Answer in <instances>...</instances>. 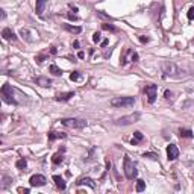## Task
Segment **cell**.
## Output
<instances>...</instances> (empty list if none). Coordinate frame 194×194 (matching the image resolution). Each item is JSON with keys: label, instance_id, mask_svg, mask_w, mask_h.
Here are the masks:
<instances>
[{"label": "cell", "instance_id": "e0dca14e", "mask_svg": "<svg viewBox=\"0 0 194 194\" xmlns=\"http://www.w3.org/2000/svg\"><path fill=\"white\" fill-rule=\"evenodd\" d=\"M64 29L71 32V33H81L82 32V27L81 26H71V24H64Z\"/></svg>", "mask_w": 194, "mask_h": 194}, {"label": "cell", "instance_id": "83f0119b", "mask_svg": "<svg viewBox=\"0 0 194 194\" xmlns=\"http://www.w3.org/2000/svg\"><path fill=\"white\" fill-rule=\"evenodd\" d=\"M81 77V73L79 71H73L71 74H70V81H77Z\"/></svg>", "mask_w": 194, "mask_h": 194}, {"label": "cell", "instance_id": "ac0fdd59", "mask_svg": "<svg viewBox=\"0 0 194 194\" xmlns=\"http://www.w3.org/2000/svg\"><path fill=\"white\" fill-rule=\"evenodd\" d=\"M143 138H144V137H143V134H141L140 131L134 132V138H132V141H131V143H132V146H137V144H140V143L143 141Z\"/></svg>", "mask_w": 194, "mask_h": 194}, {"label": "cell", "instance_id": "f1b7e54d", "mask_svg": "<svg viewBox=\"0 0 194 194\" xmlns=\"http://www.w3.org/2000/svg\"><path fill=\"white\" fill-rule=\"evenodd\" d=\"M93 41H94V43H100V41H102V35H100V32H94V35H93Z\"/></svg>", "mask_w": 194, "mask_h": 194}, {"label": "cell", "instance_id": "1f68e13d", "mask_svg": "<svg viewBox=\"0 0 194 194\" xmlns=\"http://www.w3.org/2000/svg\"><path fill=\"white\" fill-rule=\"evenodd\" d=\"M186 17H188V20H194V6L188 9V14H186Z\"/></svg>", "mask_w": 194, "mask_h": 194}, {"label": "cell", "instance_id": "277c9868", "mask_svg": "<svg viewBox=\"0 0 194 194\" xmlns=\"http://www.w3.org/2000/svg\"><path fill=\"white\" fill-rule=\"evenodd\" d=\"M140 119H141V114H140V112H134V114L125 115V117H122V119H119V120H115L114 125H117V126H129V125L137 123Z\"/></svg>", "mask_w": 194, "mask_h": 194}, {"label": "cell", "instance_id": "7402d4cb", "mask_svg": "<svg viewBox=\"0 0 194 194\" xmlns=\"http://www.w3.org/2000/svg\"><path fill=\"white\" fill-rule=\"evenodd\" d=\"M15 167H17L18 170H24V168L27 167V161H26L24 158H20V159L15 162Z\"/></svg>", "mask_w": 194, "mask_h": 194}, {"label": "cell", "instance_id": "e575fe53", "mask_svg": "<svg viewBox=\"0 0 194 194\" xmlns=\"http://www.w3.org/2000/svg\"><path fill=\"white\" fill-rule=\"evenodd\" d=\"M17 191H18L20 194H29V192H30V189H29V188H23V186H20Z\"/></svg>", "mask_w": 194, "mask_h": 194}, {"label": "cell", "instance_id": "603a6c76", "mask_svg": "<svg viewBox=\"0 0 194 194\" xmlns=\"http://www.w3.org/2000/svg\"><path fill=\"white\" fill-rule=\"evenodd\" d=\"M20 35H21L23 38H26V41H27V43H32V41H33L32 38H30V33H29V30H27V29H21V30H20Z\"/></svg>", "mask_w": 194, "mask_h": 194}, {"label": "cell", "instance_id": "52a82bcc", "mask_svg": "<svg viewBox=\"0 0 194 194\" xmlns=\"http://www.w3.org/2000/svg\"><path fill=\"white\" fill-rule=\"evenodd\" d=\"M146 97H147V102L149 103H155V100H156V96H158V87L155 84H147L146 88Z\"/></svg>", "mask_w": 194, "mask_h": 194}, {"label": "cell", "instance_id": "d6986e66", "mask_svg": "<svg viewBox=\"0 0 194 194\" xmlns=\"http://www.w3.org/2000/svg\"><path fill=\"white\" fill-rule=\"evenodd\" d=\"M64 161V156H62V152H58V153H55L53 156H52V162L55 164V165H59L61 162Z\"/></svg>", "mask_w": 194, "mask_h": 194}, {"label": "cell", "instance_id": "4dcf8cb0", "mask_svg": "<svg viewBox=\"0 0 194 194\" xmlns=\"http://www.w3.org/2000/svg\"><path fill=\"white\" fill-rule=\"evenodd\" d=\"M97 15H99V17H100V18H106V20H109V21H111V20H112V18H111V17H109V15H108V14H105V12H103V11H97Z\"/></svg>", "mask_w": 194, "mask_h": 194}, {"label": "cell", "instance_id": "74e56055", "mask_svg": "<svg viewBox=\"0 0 194 194\" xmlns=\"http://www.w3.org/2000/svg\"><path fill=\"white\" fill-rule=\"evenodd\" d=\"M77 58H79V59H84V58H85V53H84V52H79V53H77Z\"/></svg>", "mask_w": 194, "mask_h": 194}, {"label": "cell", "instance_id": "60d3db41", "mask_svg": "<svg viewBox=\"0 0 194 194\" xmlns=\"http://www.w3.org/2000/svg\"><path fill=\"white\" fill-rule=\"evenodd\" d=\"M106 46H108V40H103L102 41V47H106Z\"/></svg>", "mask_w": 194, "mask_h": 194}, {"label": "cell", "instance_id": "3957f363", "mask_svg": "<svg viewBox=\"0 0 194 194\" xmlns=\"http://www.w3.org/2000/svg\"><path fill=\"white\" fill-rule=\"evenodd\" d=\"M123 170H125V176H126L129 180L135 179V177H137V174H138L137 167L134 165V162L131 161V158L128 156V155H126L125 159H123Z\"/></svg>", "mask_w": 194, "mask_h": 194}, {"label": "cell", "instance_id": "d6a6232c", "mask_svg": "<svg viewBox=\"0 0 194 194\" xmlns=\"http://www.w3.org/2000/svg\"><path fill=\"white\" fill-rule=\"evenodd\" d=\"M140 41H141L143 44H146V43H149V41H150V38H149V36H146V35H140Z\"/></svg>", "mask_w": 194, "mask_h": 194}, {"label": "cell", "instance_id": "4fadbf2b", "mask_svg": "<svg viewBox=\"0 0 194 194\" xmlns=\"http://www.w3.org/2000/svg\"><path fill=\"white\" fill-rule=\"evenodd\" d=\"M47 5V0H36V3H35V11H36V15H43L44 12V8Z\"/></svg>", "mask_w": 194, "mask_h": 194}, {"label": "cell", "instance_id": "b9f144b4", "mask_svg": "<svg viewBox=\"0 0 194 194\" xmlns=\"http://www.w3.org/2000/svg\"><path fill=\"white\" fill-rule=\"evenodd\" d=\"M0 12H2V20H5L6 18V12L5 11H0Z\"/></svg>", "mask_w": 194, "mask_h": 194}, {"label": "cell", "instance_id": "ab89813d", "mask_svg": "<svg viewBox=\"0 0 194 194\" xmlns=\"http://www.w3.org/2000/svg\"><path fill=\"white\" fill-rule=\"evenodd\" d=\"M50 53L52 55H56V47H50Z\"/></svg>", "mask_w": 194, "mask_h": 194}, {"label": "cell", "instance_id": "cb8c5ba5", "mask_svg": "<svg viewBox=\"0 0 194 194\" xmlns=\"http://www.w3.org/2000/svg\"><path fill=\"white\" fill-rule=\"evenodd\" d=\"M2 180H3V183H2V188H8V186H9V183L12 182V177H9V176L3 174V176H2Z\"/></svg>", "mask_w": 194, "mask_h": 194}, {"label": "cell", "instance_id": "9c48e42d", "mask_svg": "<svg viewBox=\"0 0 194 194\" xmlns=\"http://www.w3.org/2000/svg\"><path fill=\"white\" fill-rule=\"evenodd\" d=\"M167 158H168V161H174L179 158V149L176 147V144L167 146Z\"/></svg>", "mask_w": 194, "mask_h": 194}, {"label": "cell", "instance_id": "f35d334b", "mask_svg": "<svg viewBox=\"0 0 194 194\" xmlns=\"http://www.w3.org/2000/svg\"><path fill=\"white\" fill-rule=\"evenodd\" d=\"M73 47H74V49H79V41H74V43H73Z\"/></svg>", "mask_w": 194, "mask_h": 194}, {"label": "cell", "instance_id": "8fae6325", "mask_svg": "<svg viewBox=\"0 0 194 194\" xmlns=\"http://www.w3.org/2000/svg\"><path fill=\"white\" fill-rule=\"evenodd\" d=\"M2 36H3V40H8V41H15V40H17L15 33H14L12 29H9V27H5V29L2 30Z\"/></svg>", "mask_w": 194, "mask_h": 194}, {"label": "cell", "instance_id": "7a4b0ae2", "mask_svg": "<svg viewBox=\"0 0 194 194\" xmlns=\"http://www.w3.org/2000/svg\"><path fill=\"white\" fill-rule=\"evenodd\" d=\"M59 122H61V125H64L65 128H70V129H84L88 125V122L84 119H61Z\"/></svg>", "mask_w": 194, "mask_h": 194}, {"label": "cell", "instance_id": "8d00e7d4", "mask_svg": "<svg viewBox=\"0 0 194 194\" xmlns=\"http://www.w3.org/2000/svg\"><path fill=\"white\" fill-rule=\"evenodd\" d=\"M164 96H165V99H167V100H170V99L173 97V93H171V91H168V90H165Z\"/></svg>", "mask_w": 194, "mask_h": 194}, {"label": "cell", "instance_id": "ffe728a7", "mask_svg": "<svg viewBox=\"0 0 194 194\" xmlns=\"http://www.w3.org/2000/svg\"><path fill=\"white\" fill-rule=\"evenodd\" d=\"M49 70H50V73H53L55 76H61V74H62V70H61L56 64H52V65L49 67Z\"/></svg>", "mask_w": 194, "mask_h": 194}, {"label": "cell", "instance_id": "ba28073f", "mask_svg": "<svg viewBox=\"0 0 194 194\" xmlns=\"http://www.w3.org/2000/svg\"><path fill=\"white\" fill-rule=\"evenodd\" d=\"M46 177L43 174H33L30 179H29V183L30 186H44L46 185Z\"/></svg>", "mask_w": 194, "mask_h": 194}, {"label": "cell", "instance_id": "d4e9b609", "mask_svg": "<svg viewBox=\"0 0 194 194\" xmlns=\"http://www.w3.org/2000/svg\"><path fill=\"white\" fill-rule=\"evenodd\" d=\"M144 188H146V182L143 179H138L137 180V191L141 192V191H144Z\"/></svg>", "mask_w": 194, "mask_h": 194}, {"label": "cell", "instance_id": "7bdbcfd3", "mask_svg": "<svg viewBox=\"0 0 194 194\" xmlns=\"http://www.w3.org/2000/svg\"><path fill=\"white\" fill-rule=\"evenodd\" d=\"M106 168H108V170H109V168H111V161H109V159H108V161H106Z\"/></svg>", "mask_w": 194, "mask_h": 194}, {"label": "cell", "instance_id": "6da1fadb", "mask_svg": "<svg viewBox=\"0 0 194 194\" xmlns=\"http://www.w3.org/2000/svg\"><path fill=\"white\" fill-rule=\"evenodd\" d=\"M161 68H162V73H164L162 76H164V77H182V76H185L183 68H182L180 65L171 62V61L162 62Z\"/></svg>", "mask_w": 194, "mask_h": 194}, {"label": "cell", "instance_id": "d590c367", "mask_svg": "<svg viewBox=\"0 0 194 194\" xmlns=\"http://www.w3.org/2000/svg\"><path fill=\"white\" fill-rule=\"evenodd\" d=\"M67 17H68L70 20H73V21H77V20H79V17L74 15V14H71V12H68V14H67Z\"/></svg>", "mask_w": 194, "mask_h": 194}, {"label": "cell", "instance_id": "5bb4252c", "mask_svg": "<svg viewBox=\"0 0 194 194\" xmlns=\"http://www.w3.org/2000/svg\"><path fill=\"white\" fill-rule=\"evenodd\" d=\"M71 97H74V93H73V91H68V93H59V94H56L55 100H56V102H67V100H70Z\"/></svg>", "mask_w": 194, "mask_h": 194}, {"label": "cell", "instance_id": "484cf974", "mask_svg": "<svg viewBox=\"0 0 194 194\" xmlns=\"http://www.w3.org/2000/svg\"><path fill=\"white\" fill-rule=\"evenodd\" d=\"M102 29H103V30H111V32H115V30H117L114 24H109V23H103V24H102Z\"/></svg>", "mask_w": 194, "mask_h": 194}, {"label": "cell", "instance_id": "44dd1931", "mask_svg": "<svg viewBox=\"0 0 194 194\" xmlns=\"http://www.w3.org/2000/svg\"><path fill=\"white\" fill-rule=\"evenodd\" d=\"M179 135H180V138H192L194 137L189 129H180L179 131Z\"/></svg>", "mask_w": 194, "mask_h": 194}, {"label": "cell", "instance_id": "7c38bea8", "mask_svg": "<svg viewBox=\"0 0 194 194\" xmlns=\"http://www.w3.org/2000/svg\"><path fill=\"white\" fill-rule=\"evenodd\" d=\"M76 185H88L91 189H96V183L91 177H81V179H77Z\"/></svg>", "mask_w": 194, "mask_h": 194}, {"label": "cell", "instance_id": "836d02e7", "mask_svg": "<svg viewBox=\"0 0 194 194\" xmlns=\"http://www.w3.org/2000/svg\"><path fill=\"white\" fill-rule=\"evenodd\" d=\"M131 61L132 62H138V53L137 52H132L131 53Z\"/></svg>", "mask_w": 194, "mask_h": 194}, {"label": "cell", "instance_id": "f546056e", "mask_svg": "<svg viewBox=\"0 0 194 194\" xmlns=\"http://www.w3.org/2000/svg\"><path fill=\"white\" fill-rule=\"evenodd\" d=\"M46 59H47V56H46V55H38V56H35V61H36L38 64H43Z\"/></svg>", "mask_w": 194, "mask_h": 194}, {"label": "cell", "instance_id": "2e32d148", "mask_svg": "<svg viewBox=\"0 0 194 194\" xmlns=\"http://www.w3.org/2000/svg\"><path fill=\"white\" fill-rule=\"evenodd\" d=\"M67 135L64 134V132H49L47 134V138H49V141H55V140H62V138H65Z\"/></svg>", "mask_w": 194, "mask_h": 194}, {"label": "cell", "instance_id": "9a60e30c", "mask_svg": "<svg viewBox=\"0 0 194 194\" xmlns=\"http://www.w3.org/2000/svg\"><path fill=\"white\" fill-rule=\"evenodd\" d=\"M53 182H55L56 188H58V189H61V191H64V189L67 188V183H65V180H64L61 176H58V174H55V176H53Z\"/></svg>", "mask_w": 194, "mask_h": 194}, {"label": "cell", "instance_id": "4316f807", "mask_svg": "<svg viewBox=\"0 0 194 194\" xmlns=\"http://www.w3.org/2000/svg\"><path fill=\"white\" fill-rule=\"evenodd\" d=\"M143 156H144V158H150V159H153V161H156V159H158V155H156V153H152V152L144 153Z\"/></svg>", "mask_w": 194, "mask_h": 194}, {"label": "cell", "instance_id": "30bf717a", "mask_svg": "<svg viewBox=\"0 0 194 194\" xmlns=\"http://www.w3.org/2000/svg\"><path fill=\"white\" fill-rule=\"evenodd\" d=\"M33 81H35L36 85H40L43 88H49L52 85V79H49V77H46V76H38V77H35Z\"/></svg>", "mask_w": 194, "mask_h": 194}, {"label": "cell", "instance_id": "5b68a950", "mask_svg": "<svg viewBox=\"0 0 194 194\" xmlns=\"http://www.w3.org/2000/svg\"><path fill=\"white\" fill-rule=\"evenodd\" d=\"M14 93H15V88H12V85L9 84H5L2 87V97H3V102L9 103V105H17L15 102V97H14Z\"/></svg>", "mask_w": 194, "mask_h": 194}, {"label": "cell", "instance_id": "8992f818", "mask_svg": "<svg viewBox=\"0 0 194 194\" xmlns=\"http://www.w3.org/2000/svg\"><path fill=\"white\" fill-rule=\"evenodd\" d=\"M134 105H135L134 97H114L111 100V106H114V108H129Z\"/></svg>", "mask_w": 194, "mask_h": 194}]
</instances>
